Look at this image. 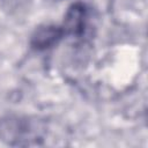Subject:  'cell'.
I'll return each instance as SVG.
<instances>
[{"mask_svg":"<svg viewBox=\"0 0 148 148\" xmlns=\"http://www.w3.org/2000/svg\"><path fill=\"white\" fill-rule=\"evenodd\" d=\"M44 130V124L36 118L7 116L0 119V140L10 146L39 145Z\"/></svg>","mask_w":148,"mask_h":148,"instance_id":"obj_1","label":"cell"},{"mask_svg":"<svg viewBox=\"0 0 148 148\" xmlns=\"http://www.w3.org/2000/svg\"><path fill=\"white\" fill-rule=\"evenodd\" d=\"M87 7L83 2L76 1L72 3L65 13L62 24L60 25L65 36L81 37L87 27Z\"/></svg>","mask_w":148,"mask_h":148,"instance_id":"obj_2","label":"cell"},{"mask_svg":"<svg viewBox=\"0 0 148 148\" xmlns=\"http://www.w3.org/2000/svg\"><path fill=\"white\" fill-rule=\"evenodd\" d=\"M65 36L60 25L45 24L38 27L30 38V46L36 51H44L53 47Z\"/></svg>","mask_w":148,"mask_h":148,"instance_id":"obj_3","label":"cell"}]
</instances>
